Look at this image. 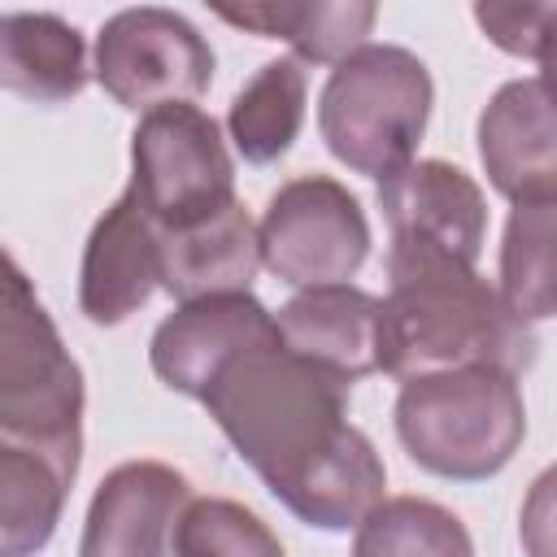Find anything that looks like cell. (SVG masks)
I'll list each match as a JSON object with an SVG mask.
<instances>
[{"instance_id": "cell-15", "label": "cell", "mask_w": 557, "mask_h": 557, "mask_svg": "<svg viewBox=\"0 0 557 557\" xmlns=\"http://www.w3.org/2000/svg\"><path fill=\"white\" fill-rule=\"evenodd\" d=\"M157 235V270L161 287L187 305L200 296H226V292H248L261 252H257V222L248 209L235 200L222 213L183 226V231H152Z\"/></svg>"}, {"instance_id": "cell-9", "label": "cell", "mask_w": 557, "mask_h": 557, "mask_svg": "<svg viewBox=\"0 0 557 557\" xmlns=\"http://www.w3.org/2000/svg\"><path fill=\"white\" fill-rule=\"evenodd\" d=\"M191 496L187 474L165 461L113 466L87 505L78 557H178L174 531Z\"/></svg>"}, {"instance_id": "cell-17", "label": "cell", "mask_w": 557, "mask_h": 557, "mask_svg": "<svg viewBox=\"0 0 557 557\" xmlns=\"http://www.w3.org/2000/svg\"><path fill=\"white\" fill-rule=\"evenodd\" d=\"M222 22L257 30L261 39L292 44L296 61L339 65L370 44L379 9L370 0H257V4H218Z\"/></svg>"}, {"instance_id": "cell-12", "label": "cell", "mask_w": 557, "mask_h": 557, "mask_svg": "<svg viewBox=\"0 0 557 557\" xmlns=\"http://www.w3.org/2000/svg\"><path fill=\"white\" fill-rule=\"evenodd\" d=\"M479 161L487 183L513 205L557 200V122L548 78L505 83L479 113Z\"/></svg>"}, {"instance_id": "cell-2", "label": "cell", "mask_w": 557, "mask_h": 557, "mask_svg": "<svg viewBox=\"0 0 557 557\" xmlns=\"http://www.w3.org/2000/svg\"><path fill=\"white\" fill-rule=\"evenodd\" d=\"M535 348V331L500 305L474 265L431 248H387V296L379 300L374 335L383 374L400 383L466 366L522 374Z\"/></svg>"}, {"instance_id": "cell-11", "label": "cell", "mask_w": 557, "mask_h": 557, "mask_svg": "<svg viewBox=\"0 0 557 557\" xmlns=\"http://www.w3.org/2000/svg\"><path fill=\"white\" fill-rule=\"evenodd\" d=\"M379 209L392 231V244L431 248L466 265L483 252L487 200L479 183L448 161H409L379 183Z\"/></svg>"}, {"instance_id": "cell-6", "label": "cell", "mask_w": 557, "mask_h": 557, "mask_svg": "<svg viewBox=\"0 0 557 557\" xmlns=\"http://www.w3.org/2000/svg\"><path fill=\"white\" fill-rule=\"evenodd\" d=\"M126 191L152 231H183L235 205V161L218 122L196 104L139 113Z\"/></svg>"}, {"instance_id": "cell-16", "label": "cell", "mask_w": 557, "mask_h": 557, "mask_svg": "<svg viewBox=\"0 0 557 557\" xmlns=\"http://www.w3.org/2000/svg\"><path fill=\"white\" fill-rule=\"evenodd\" d=\"M87 39L61 13H0V91L35 104L74 100L87 87Z\"/></svg>"}, {"instance_id": "cell-10", "label": "cell", "mask_w": 557, "mask_h": 557, "mask_svg": "<svg viewBox=\"0 0 557 557\" xmlns=\"http://www.w3.org/2000/svg\"><path fill=\"white\" fill-rule=\"evenodd\" d=\"M274 313L252 292H226V296H200L178 305L148 344L152 374L178 392L200 400L213 374L235 361L244 348H257L274 339Z\"/></svg>"}, {"instance_id": "cell-8", "label": "cell", "mask_w": 557, "mask_h": 557, "mask_svg": "<svg viewBox=\"0 0 557 557\" xmlns=\"http://www.w3.org/2000/svg\"><path fill=\"white\" fill-rule=\"evenodd\" d=\"M213 78L209 39L174 9L139 4L113 13L96 35V83L131 113L191 104Z\"/></svg>"}, {"instance_id": "cell-5", "label": "cell", "mask_w": 557, "mask_h": 557, "mask_svg": "<svg viewBox=\"0 0 557 557\" xmlns=\"http://www.w3.org/2000/svg\"><path fill=\"white\" fill-rule=\"evenodd\" d=\"M431 100V70L409 48L366 44L331 70L318 96V131L339 165L383 183L413 161Z\"/></svg>"}, {"instance_id": "cell-18", "label": "cell", "mask_w": 557, "mask_h": 557, "mask_svg": "<svg viewBox=\"0 0 557 557\" xmlns=\"http://www.w3.org/2000/svg\"><path fill=\"white\" fill-rule=\"evenodd\" d=\"M305 96H309V78L296 57L265 61L231 100L226 131L235 152L248 165H274L278 157H287V148L305 126Z\"/></svg>"}, {"instance_id": "cell-4", "label": "cell", "mask_w": 557, "mask_h": 557, "mask_svg": "<svg viewBox=\"0 0 557 557\" xmlns=\"http://www.w3.org/2000/svg\"><path fill=\"white\" fill-rule=\"evenodd\" d=\"M396 440L409 461L435 479L483 483L500 474L527 440L518 374L466 366L400 383Z\"/></svg>"}, {"instance_id": "cell-3", "label": "cell", "mask_w": 557, "mask_h": 557, "mask_svg": "<svg viewBox=\"0 0 557 557\" xmlns=\"http://www.w3.org/2000/svg\"><path fill=\"white\" fill-rule=\"evenodd\" d=\"M83 370L26 270L0 248V440L26 444L70 479L83 457Z\"/></svg>"}, {"instance_id": "cell-21", "label": "cell", "mask_w": 557, "mask_h": 557, "mask_svg": "<svg viewBox=\"0 0 557 557\" xmlns=\"http://www.w3.org/2000/svg\"><path fill=\"white\" fill-rule=\"evenodd\" d=\"M553 235L557 213L548 205H513L505 244H500V305L518 322H544L553 318Z\"/></svg>"}, {"instance_id": "cell-7", "label": "cell", "mask_w": 557, "mask_h": 557, "mask_svg": "<svg viewBox=\"0 0 557 557\" xmlns=\"http://www.w3.org/2000/svg\"><path fill=\"white\" fill-rule=\"evenodd\" d=\"M261 265L296 287L348 283L370 257V222L361 200L326 174H300L283 183L257 222Z\"/></svg>"}, {"instance_id": "cell-22", "label": "cell", "mask_w": 557, "mask_h": 557, "mask_svg": "<svg viewBox=\"0 0 557 557\" xmlns=\"http://www.w3.org/2000/svg\"><path fill=\"white\" fill-rule=\"evenodd\" d=\"M178 557H287L283 540L239 500L226 496H191L178 531Z\"/></svg>"}, {"instance_id": "cell-23", "label": "cell", "mask_w": 557, "mask_h": 557, "mask_svg": "<svg viewBox=\"0 0 557 557\" xmlns=\"http://www.w3.org/2000/svg\"><path fill=\"white\" fill-rule=\"evenodd\" d=\"M553 4H474V22L479 30L509 57L535 61L544 74V44H548V22H553Z\"/></svg>"}, {"instance_id": "cell-13", "label": "cell", "mask_w": 557, "mask_h": 557, "mask_svg": "<svg viewBox=\"0 0 557 557\" xmlns=\"http://www.w3.org/2000/svg\"><path fill=\"white\" fill-rule=\"evenodd\" d=\"M274 331L292 357H300L318 374L335 379L339 387H352L379 370V352H374L379 296H370L352 283L296 292L274 313Z\"/></svg>"}, {"instance_id": "cell-20", "label": "cell", "mask_w": 557, "mask_h": 557, "mask_svg": "<svg viewBox=\"0 0 557 557\" xmlns=\"http://www.w3.org/2000/svg\"><path fill=\"white\" fill-rule=\"evenodd\" d=\"M352 557H474L466 522L426 496H383L352 540Z\"/></svg>"}, {"instance_id": "cell-14", "label": "cell", "mask_w": 557, "mask_h": 557, "mask_svg": "<svg viewBox=\"0 0 557 557\" xmlns=\"http://www.w3.org/2000/svg\"><path fill=\"white\" fill-rule=\"evenodd\" d=\"M157 287V235L139 213L135 196L122 191L87 235L78 265V309L96 326H117L139 313Z\"/></svg>"}, {"instance_id": "cell-19", "label": "cell", "mask_w": 557, "mask_h": 557, "mask_svg": "<svg viewBox=\"0 0 557 557\" xmlns=\"http://www.w3.org/2000/svg\"><path fill=\"white\" fill-rule=\"evenodd\" d=\"M74 479L26 444L0 440V557H35L57 535Z\"/></svg>"}, {"instance_id": "cell-1", "label": "cell", "mask_w": 557, "mask_h": 557, "mask_svg": "<svg viewBox=\"0 0 557 557\" xmlns=\"http://www.w3.org/2000/svg\"><path fill=\"white\" fill-rule=\"evenodd\" d=\"M200 405L305 527L348 531L383 500L387 470L370 435L348 422V387L292 357L278 335L226 361Z\"/></svg>"}]
</instances>
